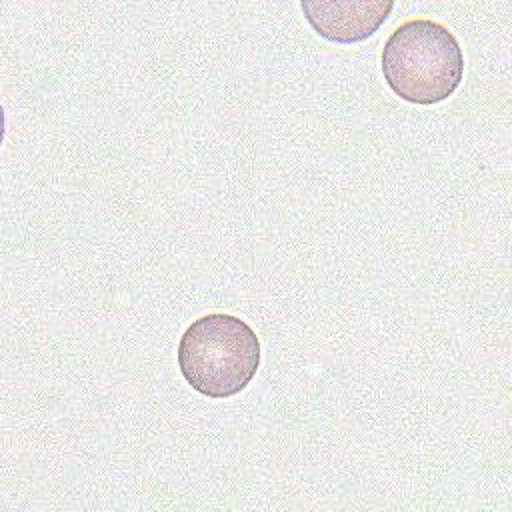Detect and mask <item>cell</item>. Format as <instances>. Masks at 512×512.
<instances>
[{"mask_svg":"<svg viewBox=\"0 0 512 512\" xmlns=\"http://www.w3.org/2000/svg\"><path fill=\"white\" fill-rule=\"evenodd\" d=\"M382 74L390 90L412 104H436L464 78V54L454 34L426 18L398 26L382 48Z\"/></svg>","mask_w":512,"mask_h":512,"instance_id":"cell-1","label":"cell"},{"mask_svg":"<svg viewBox=\"0 0 512 512\" xmlns=\"http://www.w3.org/2000/svg\"><path fill=\"white\" fill-rule=\"evenodd\" d=\"M178 366L200 394L222 400L244 390L260 366L256 332L230 314L194 320L180 338Z\"/></svg>","mask_w":512,"mask_h":512,"instance_id":"cell-2","label":"cell"},{"mask_svg":"<svg viewBox=\"0 0 512 512\" xmlns=\"http://www.w3.org/2000/svg\"><path fill=\"white\" fill-rule=\"evenodd\" d=\"M306 22L330 42L354 44L372 36L390 16L394 2L382 0H304Z\"/></svg>","mask_w":512,"mask_h":512,"instance_id":"cell-3","label":"cell"}]
</instances>
